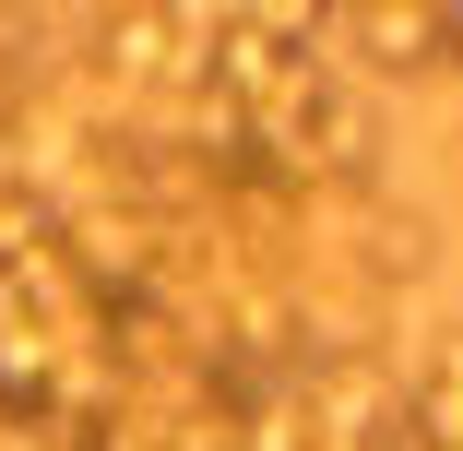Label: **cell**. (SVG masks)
I'll use <instances>...</instances> for the list:
<instances>
[{
	"instance_id": "1",
	"label": "cell",
	"mask_w": 463,
	"mask_h": 451,
	"mask_svg": "<svg viewBox=\"0 0 463 451\" xmlns=\"http://www.w3.org/2000/svg\"><path fill=\"white\" fill-rule=\"evenodd\" d=\"M298 392H309V428L345 439V451H392V439H404V369H392L381 344H356V356H309Z\"/></svg>"
},
{
	"instance_id": "2",
	"label": "cell",
	"mask_w": 463,
	"mask_h": 451,
	"mask_svg": "<svg viewBox=\"0 0 463 451\" xmlns=\"http://www.w3.org/2000/svg\"><path fill=\"white\" fill-rule=\"evenodd\" d=\"M439 24H451V0H368V13H321V36H345L356 71H428L439 60Z\"/></svg>"
},
{
	"instance_id": "3",
	"label": "cell",
	"mask_w": 463,
	"mask_h": 451,
	"mask_svg": "<svg viewBox=\"0 0 463 451\" xmlns=\"http://www.w3.org/2000/svg\"><path fill=\"white\" fill-rule=\"evenodd\" d=\"M356 274L381 286V297H404V286H428V274H439V226H428L416 202H392V191H381V202L356 214Z\"/></svg>"
},
{
	"instance_id": "4",
	"label": "cell",
	"mask_w": 463,
	"mask_h": 451,
	"mask_svg": "<svg viewBox=\"0 0 463 451\" xmlns=\"http://www.w3.org/2000/svg\"><path fill=\"white\" fill-rule=\"evenodd\" d=\"M439 60H451V71H463V0H451V24H439Z\"/></svg>"
}]
</instances>
